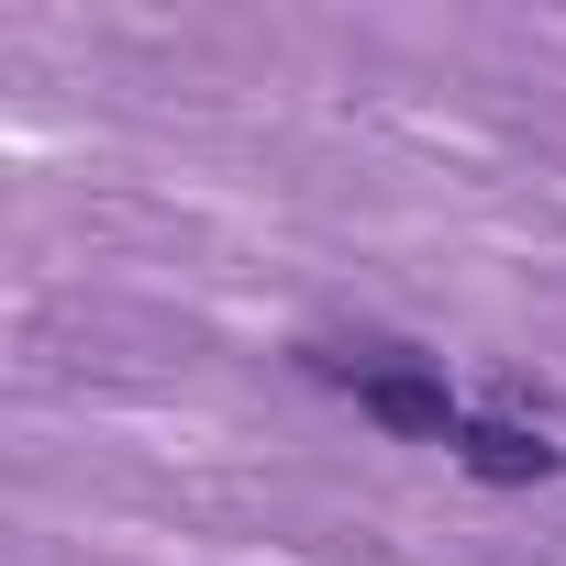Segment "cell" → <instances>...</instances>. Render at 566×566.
I'll list each match as a JSON object with an SVG mask.
<instances>
[{"label": "cell", "instance_id": "cell-1", "mask_svg": "<svg viewBox=\"0 0 566 566\" xmlns=\"http://www.w3.org/2000/svg\"><path fill=\"white\" fill-rule=\"evenodd\" d=\"M312 378L356 389V411H367V422H389L400 444H444V455H455V433H467V411H455L444 367H433V356H411V345H312Z\"/></svg>", "mask_w": 566, "mask_h": 566}, {"label": "cell", "instance_id": "cell-2", "mask_svg": "<svg viewBox=\"0 0 566 566\" xmlns=\"http://www.w3.org/2000/svg\"><path fill=\"white\" fill-rule=\"evenodd\" d=\"M455 467L489 478V489H544V478H566V455H555L544 433H522V422H467V433H455Z\"/></svg>", "mask_w": 566, "mask_h": 566}]
</instances>
